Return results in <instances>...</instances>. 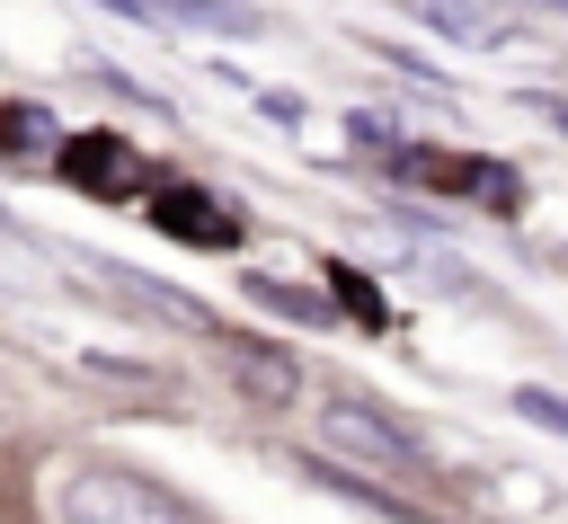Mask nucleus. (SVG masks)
<instances>
[{
	"label": "nucleus",
	"instance_id": "423d86ee",
	"mask_svg": "<svg viewBox=\"0 0 568 524\" xmlns=\"http://www.w3.org/2000/svg\"><path fill=\"white\" fill-rule=\"evenodd\" d=\"M160 222L186 240H231V213H204V204H160Z\"/></svg>",
	"mask_w": 568,
	"mask_h": 524
},
{
	"label": "nucleus",
	"instance_id": "39448f33",
	"mask_svg": "<svg viewBox=\"0 0 568 524\" xmlns=\"http://www.w3.org/2000/svg\"><path fill=\"white\" fill-rule=\"evenodd\" d=\"M231 364H240V382H248L257 400H293V364H284V355H248V346H240Z\"/></svg>",
	"mask_w": 568,
	"mask_h": 524
},
{
	"label": "nucleus",
	"instance_id": "f257e3e1",
	"mask_svg": "<svg viewBox=\"0 0 568 524\" xmlns=\"http://www.w3.org/2000/svg\"><path fill=\"white\" fill-rule=\"evenodd\" d=\"M44 515L53 524H195L160 480L124 471V462H53Z\"/></svg>",
	"mask_w": 568,
	"mask_h": 524
},
{
	"label": "nucleus",
	"instance_id": "f03ea898",
	"mask_svg": "<svg viewBox=\"0 0 568 524\" xmlns=\"http://www.w3.org/2000/svg\"><path fill=\"white\" fill-rule=\"evenodd\" d=\"M320 426H328V444H346V453H364V462H399V471H417V462H426V453H417L399 426H382L364 400H328V409H320Z\"/></svg>",
	"mask_w": 568,
	"mask_h": 524
},
{
	"label": "nucleus",
	"instance_id": "0eeeda50",
	"mask_svg": "<svg viewBox=\"0 0 568 524\" xmlns=\"http://www.w3.org/2000/svg\"><path fill=\"white\" fill-rule=\"evenodd\" d=\"M71 169L80 178H124V142H71Z\"/></svg>",
	"mask_w": 568,
	"mask_h": 524
},
{
	"label": "nucleus",
	"instance_id": "7ed1b4c3",
	"mask_svg": "<svg viewBox=\"0 0 568 524\" xmlns=\"http://www.w3.org/2000/svg\"><path fill=\"white\" fill-rule=\"evenodd\" d=\"M408 9H417L435 36H453V44H488V53H497V44H515V18H506V9H488V0H408Z\"/></svg>",
	"mask_w": 568,
	"mask_h": 524
},
{
	"label": "nucleus",
	"instance_id": "20e7f679",
	"mask_svg": "<svg viewBox=\"0 0 568 524\" xmlns=\"http://www.w3.org/2000/svg\"><path fill=\"white\" fill-rule=\"evenodd\" d=\"M160 18L213 27V36H266V9H248V0H160Z\"/></svg>",
	"mask_w": 568,
	"mask_h": 524
},
{
	"label": "nucleus",
	"instance_id": "1a4fd4ad",
	"mask_svg": "<svg viewBox=\"0 0 568 524\" xmlns=\"http://www.w3.org/2000/svg\"><path fill=\"white\" fill-rule=\"evenodd\" d=\"M541 9H568V0H541Z\"/></svg>",
	"mask_w": 568,
	"mask_h": 524
},
{
	"label": "nucleus",
	"instance_id": "6e6552de",
	"mask_svg": "<svg viewBox=\"0 0 568 524\" xmlns=\"http://www.w3.org/2000/svg\"><path fill=\"white\" fill-rule=\"evenodd\" d=\"M36 124H44L36 107H9V115H0V142H9V151H27V142H36Z\"/></svg>",
	"mask_w": 568,
	"mask_h": 524
}]
</instances>
